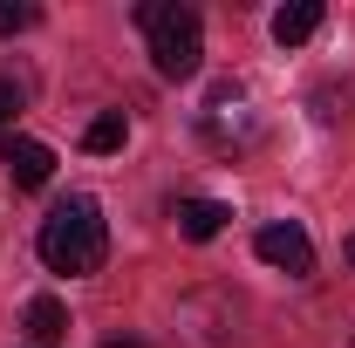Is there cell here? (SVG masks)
Wrapping results in <instances>:
<instances>
[{
  "mask_svg": "<svg viewBox=\"0 0 355 348\" xmlns=\"http://www.w3.org/2000/svg\"><path fill=\"white\" fill-rule=\"evenodd\" d=\"M35 253H42L48 273H96V266L110 260V225H103V205L83 198V191H69L55 212L42 218V239H35Z\"/></svg>",
  "mask_w": 355,
  "mask_h": 348,
  "instance_id": "obj_1",
  "label": "cell"
},
{
  "mask_svg": "<svg viewBox=\"0 0 355 348\" xmlns=\"http://www.w3.org/2000/svg\"><path fill=\"white\" fill-rule=\"evenodd\" d=\"M137 28L150 35V62H157L164 82H191V76H198V62H205V28H198L191 7H178V0H137Z\"/></svg>",
  "mask_w": 355,
  "mask_h": 348,
  "instance_id": "obj_2",
  "label": "cell"
},
{
  "mask_svg": "<svg viewBox=\"0 0 355 348\" xmlns=\"http://www.w3.org/2000/svg\"><path fill=\"white\" fill-rule=\"evenodd\" d=\"M198 130H205V143H212L219 157L253 150L260 123H253V110H246V89H239V82H219V89H212V103H205V116H198Z\"/></svg>",
  "mask_w": 355,
  "mask_h": 348,
  "instance_id": "obj_3",
  "label": "cell"
},
{
  "mask_svg": "<svg viewBox=\"0 0 355 348\" xmlns=\"http://www.w3.org/2000/svg\"><path fill=\"white\" fill-rule=\"evenodd\" d=\"M253 253H260L273 273H314V239L294 225V218H273L253 232Z\"/></svg>",
  "mask_w": 355,
  "mask_h": 348,
  "instance_id": "obj_4",
  "label": "cell"
},
{
  "mask_svg": "<svg viewBox=\"0 0 355 348\" xmlns=\"http://www.w3.org/2000/svg\"><path fill=\"white\" fill-rule=\"evenodd\" d=\"M0 164H7V177L21 191H35V184L55 177V150H48L42 137H0Z\"/></svg>",
  "mask_w": 355,
  "mask_h": 348,
  "instance_id": "obj_5",
  "label": "cell"
},
{
  "mask_svg": "<svg viewBox=\"0 0 355 348\" xmlns=\"http://www.w3.org/2000/svg\"><path fill=\"white\" fill-rule=\"evenodd\" d=\"M21 335H28V348H55V342H69V307L55 301V294H35V301L21 307Z\"/></svg>",
  "mask_w": 355,
  "mask_h": 348,
  "instance_id": "obj_6",
  "label": "cell"
},
{
  "mask_svg": "<svg viewBox=\"0 0 355 348\" xmlns=\"http://www.w3.org/2000/svg\"><path fill=\"white\" fill-rule=\"evenodd\" d=\"M225 218H232V205H219V198H178V232L191 239V246H205V239H219Z\"/></svg>",
  "mask_w": 355,
  "mask_h": 348,
  "instance_id": "obj_7",
  "label": "cell"
},
{
  "mask_svg": "<svg viewBox=\"0 0 355 348\" xmlns=\"http://www.w3.org/2000/svg\"><path fill=\"white\" fill-rule=\"evenodd\" d=\"M314 28H321V0H294V7H280V14H273V42H280V48L314 42Z\"/></svg>",
  "mask_w": 355,
  "mask_h": 348,
  "instance_id": "obj_8",
  "label": "cell"
},
{
  "mask_svg": "<svg viewBox=\"0 0 355 348\" xmlns=\"http://www.w3.org/2000/svg\"><path fill=\"white\" fill-rule=\"evenodd\" d=\"M123 116H116V110H110V116H96V123H89L83 130V150H96V157H103V150H123Z\"/></svg>",
  "mask_w": 355,
  "mask_h": 348,
  "instance_id": "obj_9",
  "label": "cell"
},
{
  "mask_svg": "<svg viewBox=\"0 0 355 348\" xmlns=\"http://www.w3.org/2000/svg\"><path fill=\"white\" fill-rule=\"evenodd\" d=\"M35 21H42V7H21V0H0V42H7V35H28Z\"/></svg>",
  "mask_w": 355,
  "mask_h": 348,
  "instance_id": "obj_10",
  "label": "cell"
},
{
  "mask_svg": "<svg viewBox=\"0 0 355 348\" xmlns=\"http://www.w3.org/2000/svg\"><path fill=\"white\" fill-rule=\"evenodd\" d=\"M21 103H28V96H21V82H14V76H0V137H14V116H21Z\"/></svg>",
  "mask_w": 355,
  "mask_h": 348,
  "instance_id": "obj_11",
  "label": "cell"
},
{
  "mask_svg": "<svg viewBox=\"0 0 355 348\" xmlns=\"http://www.w3.org/2000/svg\"><path fill=\"white\" fill-rule=\"evenodd\" d=\"M103 348H144V342H103Z\"/></svg>",
  "mask_w": 355,
  "mask_h": 348,
  "instance_id": "obj_12",
  "label": "cell"
},
{
  "mask_svg": "<svg viewBox=\"0 0 355 348\" xmlns=\"http://www.w3.org/2000/svg\"><path fill=\"white\" fill-rule=\"evenodd\" d=\"M342 253H349V260H355V239H349V246H342Z\"/></svg>",
  "mask_w": 355,
  "mask_h": 348,
  "instance_id": "obj_13",
  "label": "cell"
},
{
  "mask_svg": "<svg viewBox=\"0 0 355 348\" xmlns=\"http://www.w3.org/2000/svg\"><path fill=\"white\" fill-rule=\"evenodd\" d=\"M349 348H355V342H349Z\"/></svg>",
  "mask_w": 355,
  "mask_h": 348,
  "instance_id": "obj_14",
  "label": "cell"
}]
</instances>
